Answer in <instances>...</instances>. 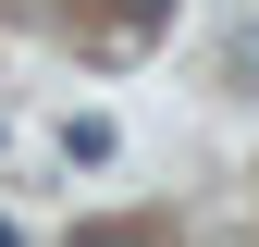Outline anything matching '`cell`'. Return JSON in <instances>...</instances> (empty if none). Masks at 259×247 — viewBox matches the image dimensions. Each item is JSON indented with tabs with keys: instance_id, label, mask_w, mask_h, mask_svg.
Returning <instances> with one entry per match:
<instances>
[{
	"instance_id": "cell-1",
	"label": "cell",
	"mask_w": 259,
	"mask_h": 247,
	"mask_svg": "<svg viewBox=\"0 0 259 247\" xmlns=\"http://www.w3.org/2000/svg\"><path fill=\"white\" fill-rule=\"evenodd\" d=\"M74 247H148V235H136V223H111V235H74Z\"/></svg>"
},
{
	"instance_id": "cell-2",
	"label": "cell",
	"mask_w": 259,
	"mask_h": 247,
	"mask_svg": "<svg viewBox=\"0 0 259 247\" xmlns=\"http://www.w3.org/2000/svg\"><path fill=\"white\" fill-rule=\"evenodd\" d=\"M0 247H25V235H13V223H0Z\"/></svg>"
}]
</instances>
